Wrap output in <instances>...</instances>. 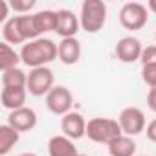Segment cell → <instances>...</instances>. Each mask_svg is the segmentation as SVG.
<instances>
[{
    "label": "cell",
    "instance_id": "cell-29",
    "mask_svg": "<svg viewBox=\"0 0 156 156\" xmlns=\"http://www.w3.org/2000/svg\"><path fill=\"white\" fill-rule=\"evenodd\" d=\"M77 156H88V154H81V152H79V154H77Z\"/></svg>",
    "mask_w": 156,
    "mask_h": 156
},
{
    "label": "cell",
    "instance_id": "cell-7",
    "mask_svg": "<svg viewBox=\"0 0 156 156\" xmlns=\"http://www.w3.org/2000/svg\"><path fill=\"white\" fill-rule=\"evenodd\" d=\"M72 105H73V96L72 92L62 87V85H57L50 90V94L46 96V107L51 114L55 116H66L68 112H72Z\"/></svg>",
    "mask_w": 156,
    "mask_h": 156
},
{
    "label": "cell",
    "instance_id": "cell-27",
    "mask_svg": "<svg viewBox=\"0 0 156 156\" xmlns=\"http://www.w3.org/2000/svg\"><path fill=\"white\" fill-rule=\"evenodd\" d=\"M147 9L156 13V0H149V2H147Z\"/></svg>",
    "mask_w": 156,
    "mask_h": 156
},
{
    "label": "cell",
    "instance_id": "cell-2",
    "mask_svg": "<svg viewBox=\"0 0 156 156\" xmlns=\"http://www.w3.org/2000/svg\"><path fill=\"white\" fill-rule=\"evenodd\" d=\"M79 22L81 30H85L87 33L101 31L107 22V4L101 0H85L81 4Z\"/></svg>",
    "mask_w": 156,
    "mask_h": 156
},
{
    "label": "cell",
    "instance_id": "cell-19",
    "mask_svg": "<svg viewBox=\"0 0 156 156\" xmlns=\"http://www.w3.org/2000/svg\"><path fill=\"white\" fill-rule=\"evenodd\" d=\"M20 61H22L20 59V53H17L11 44L0 42V68H2V72L11 70V68H17V64Z\"/></svg>",
    "mask_w": 156,
    "mask_h": 156
},
{
    "label": "cell",
    "instance_id": "cell-20",
    "mask_svg": "<svg viewBox=\"0 0 156 156\" xmlns=\"http://www.w3.org/2000/svg\"><path fill=\"white\" fill-rule=\"evenodd\" d=\"M33 15H35V22L39 26L41 35L48 33V31H55V28H57V11L44 9V11H37Z\"/></svg>",
    "mask_w": 156,
    "mask_h": 156
},
{
    "label": "cell",
    "instance_id": "cell-28",
    "mask_svg": "<svg viewBox=\"0 0 156 156\" xmlns=\"http://www.w3.org/2000/svg\"><path fill=\"white\" fill-rule=\"evenodd\" d=\"M19 156H37L35 152H22V154H19Z\"/></svg>",
    "mask_w": 156,
    "mask_h": 156
},
{
    "label": "cell",
    "instance_id": "cell-30",
    "mask_svg": "<svg viewBox=\"0 0 156 156\" xmlns=\"http://www.w3.org/2000/svg\"><path fill=\"white\" fill-rule=\"evenodd\" d=\"M154 41H156V31H154Z\"/></svg>",
    "mask_w": 156,
    "mask_h": 156
},
{
    "label": "cell",
    "instance_id": "cell-4",
    "mask_svg": "<svg viewBox=\"0 0 156 156\" xmlns=\"http://www.w3.org/2000/svg\"><path fill=\"white\" fill-rule=\"evenodd\" d=\"M55 87V75L53 70L48 66H41V68H33L28 73V92L35 98L41 96H48L50 90Z\"/></svg>",
    "mask_w": 156,
    "mask_h": 156
},
{
    "label": "cell",
    "instance_id": "cell-3",
    "mask_svg": "<svg viewBox=\"0 0 156 156\" xmlns=\"http://www.w3.org/2000/svg\"><path fill=\"white\" fill-rule=\"evenodd\" d=\"M121 134H123V130H121L118 119H112V118H92L87 123V136L94 143L108 145L112 140H116Z\"/></svg>",
    "mask_w": 156,
    "mask_h": 156
},
{
    "label": "cell",
    "instance_id": "cell-24",
    "mask_svg": "<svg viewBox=\"0 0 156 156\" xmlns=\"http://www.w3.org/2000/svg\"><path fill=\"white\" fill-rule=\"evenodd\" d=\"M9 6L17 13H30V9L35 8V0H13L9 2Z\"/></svg>",
    "mask_w": 156,
    "mask_h": 156
},
{
    "label": "cell",
    "instance_id": "cell-13",
    "mask_svg": "<svg viewBox=\"0 0 156 156\" xmlns=\"http://www.w3.org/2000/svg\"><path fill=\"white\" fill-rule=\"evenodd\" d=\"M26 96H28V88H2L0 103H2L4 108L13 112V110L26 107Z\"/></svg>",
    "mask_w": 156,
    "mask_h": 156
},
{
    "label": "cell",
    "instance_id": "cell-26",
    "mask_svg": "<svg viewBox=\"0 0 156 156\" xmlns=\"http://www.w3.org/2000/svg\"><path fill=\"white\" fill-rule=\"evenodd\" d=\"M147 105L152 112H156V87L154 88H149V94H147Z\"/></svg>",
    "mask_w": 156,
    "mask_h": 156
},
{
    "label": "cell",
    "instance_id": "cell-16",
    "mask_svg": "<svg viewBox=\"0 0 156 156\" xmlns=\"http://www.w3.org/2000/svg\"><path fill=\"white\" fill-rule=\"evenodd\" d=\"M15 19H17V26H19V31H20L24 42L41 39V31L35 22V15H15Z\"/></svg>",
    "mask_w": 156,
    "mask_h": 156
},
{
    "label": "cell",
    "instance_id": "cell-23",
    "mask_svg": "<svg viewBox=\"0 0 156 156\" xmlns=\"http://www.w3.org/2000/svg\"><path fill=\"white\" fill-rule=\"evenodd\" d=\"M141 79L149 88L156 87V66H141Z\"/></svg>",
    "mask_w": 156,
    "mask_h": 156
},
{
    "label": "cell",
    "instance_id": "cell-17",
    "mask_svg": "<svg viewBox=\"0 0 156 156\" xmlns=\"http://www.w3.org/2000/svg\"><path fill=\"white\" fill-rule=\"evenodd\" d=\"M19 140H20V132L17 129H13L8 123L0 125V156H8L11 149L19 143Z\"/></svg>",
    "mask_w": 156,
    "mask_h": 156
},
{
    "label": "cell",
    "instance_id": "cell-9",
    "mask_svg": "<svg viewBox=\"0 0 156 156\" xmlns=\"http://www.w3.org/2000/svg\"><path fill=\"white\" fill-rule=\"evenodd\" d=\"M87 123L88 121L85 119L83 114L72 110L61 118V130L66 138L75 141V140H81L83 136H87Z\"/></svg>",
    "mask_w": 156,
    "mask_h": 156
},
{
    "label": "cell",
    "instance_id": "cell-15",
    "mask_svg": "<svg viewBox=\"0 0 156 156\" xmlns=\"http://www.w3.org/2000/svg\"><path fill=\"white\" fill-rule=\"evenodd\" d=\"M107 149L108 156H136V141L127 134H121L116 140H112L107 145Z\"/></svg>",
    "mask_w": 156,
    "mask_h": 156
},
{
    "label": "cell",
    "instance_id": "cell-31",
    "mask_svg": "<svg viewBox=\"0 0 156 156\" xmlns=\"http://www.w3.org/2000/svg\"><path fill=\"white\" fill-rule=\"evenodd\" d=\"M136 156H145V154H136Z\"/></svg>",
    "mask_w": 156,
    "mask_h": 156
},
{
    "label": "cell",
    "instance_id": "cell-11",
    "mask_svg": "<svg viewBox=\"0 0 156 156\" xmlns=\"http://www.w3.org/2000/svg\"><path fill=\"white\" fill-rule=\"evenodd\" d=\"M79 28H81L79 17L73 11H70V9H59L57 11V28H55L57 35H61L62 39H70V37H75Z\"/></svg>",
    "mask_w": 156,
    "mask_h": 156
},
{
    "label": "cell",
    "instance_id": "cell-5",
    "mask_svg": "<svg viewBox=\"0 0 156 156\" xmlns=\"http://www.w3.org/2000/svg\"><path fill=\"white\" fill-rule=\"evenodd\" d=\"M147 20H149V9L140 2H127L119 9V22L129 31L141 30L147 24Z\"/></svg>",
    "mask_w": 156,
    "mask_h": 156
},
{
    "label": "cell",
    "instance_id": "cell-12",
    "mask_svg": "<svg viewBox=\"0 0 156 156\" xmlns=\"http://www.w3.org/2000/svg\"><path fill=\"white\" fill-rule=\"evenodd\" d=\"M81 53H83V48H81V42L77 41L75 37H70V39H62L59 42V61L62 64H75L79 62L81 59Z\"/></svg>",
    "mask_w": 156,
    "mask_h": 156
},
{
    "label": "cell",
    "instance_id": "cell-6",
    "mask_svg": "<svg viewBox=\"0 0 156 156\" xmlns=\"http://www.w3.org/2000/svg\"><path fill=\"white\" fill-rule=\"evenodd\" d=\"M118 123H119L123 134H127L130 138L145 132V129H147L145 114L138 107H127V108H123L119 112V116H118Z\"/></svg>",
    "mask_w": 156,
    "mask_h": 156
},
{
    "label": "cell",
    "instance_id": "cell-21",
    "mask_svg": "<svg viewBox=\"0 0 156 156\" xmlns=\"http://www.w3.org/2000/svg\"><path fill=\"white\" fill-rule=\"evenodd\" d=\"M2 37H4V42L8 44H22L24 46V39L19 31V26H17V19L11 17L4 26H2Z\"/></svg>",
    "mask_w": 156,
    "mask_h": 156
},
{
    "label": "cell",
    "instance_id": "cell-10",
    "mask_svg": "<svg viewBox=\"0 0 156 156\" xmlns=\"http://www.w3.org/2000/svg\"><path fill=\"white\" fill-rule=\"evenodd\" d=\"M8 125H11L19 132H30L37 127V112L30 107H22L19 110H13L8 116Z\"/></svg>",
    "mask_w": 156,
    "mask_h": 156
},
{
    "label": "cell",
    "instance_id": "cell-22",
    "mask_svg": "<svg viewBox=\"0 0 156 156\" xmlns=\"http://www.w3.org/2000/svg\"><path fill=\"white\" fill-rule=\"evenodd\" d=\"M140 62H141V66H156V44L143 48Z\"/></svg>",
    "mask_w": 156,
    "mask_h": 156
},
{
    "label": "cell",
    "instance_id": "cell-14",
    "mask_svg": "<svg viewBox=\"0 0 156 156\" xmlns=\"http://www.w3.org/2000/svg\"><path fill=\"white\" fill-rule=\"evenodd\" d=\"M48 154L50 156H77V147L73 145V140L66 138L64 134H57L50 138L48 141Z\"/></svg>",
    "mask_w": 156,
    "mask_h": 156
},
{
    "label": "cell",
    "instance_id": "cell-1",
    "mask_svg": "<svg viewBox=\"0 0 156 156\" xmlns=\"http://www.w3.org/2000/svg\"><path fill=\"white\" fill-rule=\"evenodd\" d=\"M59 57V44H55L51 39H35L30 41L22 46L20 50V59L26 66L33 68H41L50 64L51 61H55Z\"/></svg>",
    "mask_w": 156,
    "mask_h": 156
},
{
    "label": "cell",
    "instance_id": "cell-25",
    "mask_svg": "<svg viewBox=\"0 0 156 156\" xmlns=\"http://www.w3.org/2000/svg\"><path fill=\"white\" fill-rule=\"evenodd\" d=\"M145 134H147V138L152 141V143H156V118L147 125V129H145Z\"/></svg>",
    "mask_w": 156,
    "mask_h": 156
},
{
    "label": "cell",
    "instance_id": "cell-18",
    "mask_svg": "<svg viewBox=\"0 0 156 156\" xmlns=\"http://www.w3.org/2000/svg\"><path fill=\"white\" fill-rule=\"evenodd\" d=\"M26 87H28V73L19 66L2 72V88H26Z\"/></svg>",
    "mask_w": 156,
    "mask_h": 156
},
{
    "label": "cell",
    "instance_id": "cell-8",
    "mask_svg": "<svg viewBox=\"0 0 156 156\" xmlns=\"http://www.w3.org/2000/svg\"><path fill=\"white\" fill-rule=\"evenodd\" d=\"M114 53H116L118 61H121V62H136V61L141 59L143 46H141L140 39H136L132 35H127V37H121L116 42Z\"/></svg>",
    "mask_w": 156,
    "mask_h": 156
}]
</instances>
